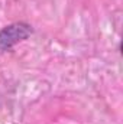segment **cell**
I'll use <instances>...</instances> for the list:
<instances>
[{
  "label": "cell",
  "instance_id": "6da1fadb",
  "mask_svg": "<svg viewBox=\"0 0 123 124\" xmlns=\"http://www.w3.org/2000/svg\"><path fill=\"white\" fill-rule=\"evenodd\" d=\"M32 33V29L29 25L26 23H13L9 25L6 28H3L0 31V52H6L9 51L12 46H15L16 43L25 40L26 38H29Z\"/></svg>",
  "mask_w": 123,
  "mask_h": 124
}]
</instances>
